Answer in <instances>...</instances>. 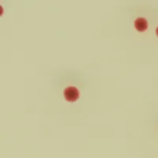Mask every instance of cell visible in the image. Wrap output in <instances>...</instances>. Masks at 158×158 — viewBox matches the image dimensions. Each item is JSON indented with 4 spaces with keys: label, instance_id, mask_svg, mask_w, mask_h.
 <instances>
[{
    "label": "cell",
    "instance_id": "1",
    "mask_svg": "<svg viewBox=\"0 0 158 158\" xmlns=\"http://www.w3.org/2000/svg\"><path fill=\"white\" fill-rule=\"evenodd\" d=\"M65 99L69 102H74L79 98V90L74 86H69L66 88L63 92Z\"/></svg>",
    "mask_w": 158,
    "mask_h": 158
},
{
    "label": "cell",
    "instance_id": "2",
    "mask_svg": "<svg viewBox=\"0 0 158 158\" xmlns=\"http://www.w3.org/2000/svg\"><path fill=\"white\" fill-rule=\"evenodd\" d=\"M135 28L138 32H145L148 28L147 20L144 18H137L135 21Z\"/></svg>",
    "mask_w": 158,
    "mask_h": 158
},
{
    "label": "cell",
    "instance_id": "3",
    "mask_svg": "<svg viewBox=\"0 0 158 158\" xmlns=\"http://www.w3.org/2000/svg\"><path fill=\"white\" fill-rule=\"evenodd\" d=\"M156 36H158V26L156 27Z\"/></svg>",
    "mask_w": 158,
    "mask_h": 158
}]
</instances>
